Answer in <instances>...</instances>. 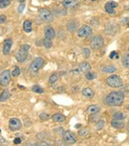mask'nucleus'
Returning <instances> with one entry per match:
<instances>
[{
    "mask_svg": "<svg viewBox=\"0 0 129 146\" xmlns=\"http://www.w3.org/2000/svg\"><path fill=\"white\" fill-rule=\"evenodd\" d=\"M17 1H19L20 3H24V2H25V0H17Z\"/></svg>",
    "mask_w": 129,
    "mask_h": 146,
    "instance_id": "obj_45",
    "label": "nucleus"
},
{
    "mask_svg": "<svg viewBox=\"0 0 129 146\" xmlns=\"http://www.w3.org/2000/svg\"><path fill=\"white\" fill-rule=\"evenodd\" d=\"M127 108H128V110H129V106H128V107H127Z\"/></svg>",
    "mask_w": 129,
    "mask_h": 146,
    "instance_id": "obj_48",
    "label": "nucleus"
},
{
    "mask_svg": "<svg viewBox=\"0 0 129 146\" xmlns=\"http://www.w3.org/2000/svg\"><path fill=\"white\" fill-rule=\"evenodd\" d=\"M10 97H11L10 92H9L7 89L4 90V91L2 92L1 95H0V102H5V101L8 100L10 99Z\"/></svg>",
    "mask_w": 129,
    "mask_h": 146,
    "instance_id": "obj_22",
    "label": "nucleus"
},
{
    "mask_svg": "<svg viewBox=\"0 0 129 146\" xmlns=\"http://www.w3.org/2000/svg\"><path fill=\"white\" fill-rule=\"evenodd\" d=\"M122 64L125 68H129V53L126 54L123 57H122Z\"/></svg>",
    "mask_w": 129,
    "mask_h": 146,
    "instance_id": "obj_25",
    "label": "nucleus"
},
{
    "mask_svg": "<svg viewBox=\"0 0 129 146\" xmlns=\"http://www.w3.org/2000/svg\"><path fill=\"white\" fill-rule=\"evenodd\" d=\"M30 46L28 44H23L21 46V48L18 49V51L16 53L15 58L16 60L18 62H24L28 57V49H29Z\"/></svg>",
    "mask_w": 129,
    "mask_h": 146,
    "instance_id": "obj_2",
    "label": "nucleus"
},
{
    "mask_svg": "<svg viewBox=\"0 0 129 146\" xmlns=\"http://www.w3.org/2000/svg\"><path fill=\"white\" fill-rule=\"evenodd\" d=\"M0 132H1V130H0Z\"/></svg>",
    "mask_w": 129,
    "mask_h": 146,
    "instance_id": "obj_50",
    "label": "nucleus"
},
{
    "mask_svg": "<svg viewBox=\"0 0 129 146\" xmlns=\"http://www.w3.org/2000/svg\"><path fill=\"white\" fill-rule=\"evenodd\" d=\"M7 142H6V139H5L4 137H2L0 136V145H3V144H5Z\"/></svg>",
    "mask_w": 129,
    "mask_h": 146,
    "instance_id": "obj_41",
    "label": "nucleus"
},
{
    "mask_svg": "<svg viewBox=\"0 0 129 146\" xmlns=\"http://www.w3.org/2000/svg\"><path fill=\"white\" fill-rule=\"evenodd\" d=\"M52 119L54 122H57V123H62V122H64L66 121V117H64L63 114L61 113H55L53 115Z\"/></svg>",
    "mask_w": 129,
    "mask_h": 146,
    "instance_id": "obj_18",
    "label": "nucleus"
},
{
    "mask_svg": "<svg viewBox=\"0 0 129 146\" xmlns=\"http://www.w3.org/2000/svg\"><path fill=\"white\" fill-rule=\"evenodd\" d=\"M82 94L84 97L88 98V99H91V98L94 97L95 93H94V91L91 88H90V87H85V88H84L82 90Z\"/></svg>",
    "mask_w": 129,
    "mask_h": 146,
    "instance_id": "obj_19",
    "label": "nucleus"
},
{
    "mask_svg": "<svg viewBox=\"0 0 129 146\" xmlns=\"http://www.w3.org/2000/svg\"><path fill=\"white\" fill-rule=\"evenodd\" d=\"M92 29L88 26V25H84L82 26L80 29H78V37H81V38H85V37H89L92 35Z\"/></svg>",
    "mask_w": 129,
    "mask_h": 146,
    "instance_id": "obj_9",
    "label": "nucleus"
},
{
    "mask_svg": "<svg viewBox=\"0 0 129 146\" xmlns=\"http://www.w3.org/2000/svg\"><path fill=\"white\" fill-rule=\"evenodd\" d=\"M44 34H45L46 38H48V39H51V40H53L55 37V35H56L54 29L53 27H51V26H48V27L45 28Z\"/></svg>",
    "mask_w": 129,
    "mask_h": 146,
    "instance_id": "obj_16",
    "label": "nucleus"
},
{
    "mask_svg": "<svg viewBox=\"0 0 129 146\" xmlns=\"http://www.w3.org/2000/svg\"><path fill=\"white\" fill-rule=\"evenodd\" d=\"M125 100L124 93L121 91H113L106 97V102L111 106H120Z\"/></svg>",
    "mask_w": 129,
    "mask_h": 146,
    "instance_id": "obj_1",
    "label": "nucleus"
},
{
    "mask_svg": "<svg viewBox=\"0 0 129 146\" xmlns=\"http://www.w3.org/2000/svg\"><path fill=\"white\" fill-rule=\"evenodd\" d=\"M32 91L36 93V94H43L44 93V89L42 87H41L39 85H35L32 87Z\"/></svg>",
    "mask_w": 129,
    "mask_h": 146,
    "instance_id": "obj_28",
    "label": "nucleus"
},
{
    "mask_svg": "<svg viewBox=\"0 0 129 146\" xmlns=\"http://www.w3.org/2000/svg\"><path fill=\"white\" fill-rule=\"evenodd\" d=\"M90 70H91V67H90V63L86 62H84L80 63V65L78 66V69L76 71L78 72V73L86 74L88 72H90Z\"/></svg>",
    "mask_w": 129,
    "mask_h": 146,
    "instance_id": "obj_14",
    "label": "nucleus"
},
{
    "mask_svg": "<svg viewBox=\"0 0 129 146\" xmlns=\"http://www.w3.org/2000/svg\"><path fill=\"white\" fill-rule=\"evenodd\" d=\"M39 16H40L41 19L42 21L46 22V23H51V22L53 21V15L47 9H44V8L40 9V11H39Z\"/></svg>",
    "mask_w": 129,
    "mask_h": 146,
    "instance_id": "obj_7",
    "label": "nucleus"
},
{
    "mask_svg": "<svg viewBox=\"0 0 129 146\" xmlns=\"http://www.w3.org/2000/svg\"><path fill=\"white\" fill-rule=\"evenodd\" d=\"M126 130L129 131V121H128V123H127V125H126Z\"/></svg>",
    "mask_w": 129,
    "mask_h": 146,
    "instance_id": "obj_44",
    "label": "nucleus"
},
{
    "mask_svg": "<svg viewBox=\"0 0 129 146\" xmlns=\"http://www.w3.org/2000/svg\"><path fill=\"white\" fill-rule=\"evenodd\" d=\"M11 71L8 69L4 70L1 74H0V85L4 87L7 86L9 85V83L11 82Z\"/></svg>",
    "mask_w": 129,
    "mask_h": 146,
    "instance_id": "obj_8",
    "label": "nucleus"
},
{
    "mask_svg": "<svg viewBox=\"0 0 129 146\" xmlns=\"http://www.w3.org/2000/svg\"><path fill=\"white\" fill-rule=\"evenodd\" d=\"M42 45L46 48H50L53 47V42L51 39H48V38H44L42 40Z\"/></svg>",
    "mask_w": 129,
    "mask_h": 146,
    "instance_id": "obj_24",
    "label": "nucleus"
},
{
    "mask_svg": "<svg viewBox=\"0 0 129 146\" xmlns=\"http://www.w3.org/2000/svg\"><path fill=\"white\" fill-rule=\"evenodd\" d=\"M23 30L26 33H30L33 30V25L30 20H25L23 23Z\"/></svg>",
    "mask_w": 129,
    "mask_h": 146,
    "instance_id": "obj_20",
    "label": "nucleus"
},
{
    "mask_svg": "<svg viewBox=\"0 0 129 146\" xmlns=\"http://www.w3.org/2000/svg\"><path fill=\"white\" fill-rule=\"evenodd\" d=\"M66 27H67V31H68L69 32H71V33H73L74 31H77V23H76V22L73 21V20H71V21L67 23Z\"/></svg>",
    "mask_w": 129,
    "mask_h": 146,
    "instance_id": "obj_21",
    "label": "nucleus"
},
{
    "mask_svg": "<svg viewBox=\"0 0 129 146\" xmlns=\"http://www.w3.org/2000/svg\"><path fill=\"white\" fill-rule=\"evenodd\" d=\"M20 74V68L18 67H15L14 70L11 72V75L12 77H17Z\"/></svg>",
    "mask_w": 129,
    "mask_h": 146,
    "instance_id": "obj_36",
    "label": "nucleus"
},
{
    "mask_svg": "<svg viewBox=\"0 0 129 146\" xmlns=\"http://www.w3.org/2000/svg\"><path fill=\"white\" fill-rule=\"evenodd\" d=\"M103 126H104V121L103 119L99 120L97 123L95 124V129L96 130H101V129H103Z\"/></svg>",
    "mask_w": 129,
    "mask_h": 146,
    "instance_id": "obj_33",
    "label": "nucleus"
},
{
    "mask_svg": "<svg viewBox=\"0 0 129 146\" xmlns=\"http://www.w3.org/2000/svg\"><path fill=\"white\" fill-rule=\"evenodd\" d=\"M57 80H58V74H53L49 78V83L50 84H53V83H55L57 81Z\"/></svg>",
    "mask_w": 129,
    "mask_h": 146,
    "instance_id": "obj_32",
    "label": "nucleus"
},
{
    "mask_svg": "<svg viewBox=\"0 0 129 146\" xmlns=\"http://www.w3.org/2000/svg\"><path fill=\"white\" fill-rule=\"evenodd\" d=\"M95 74H94V73H92V72H88V73H86L85 74V77H86V79L87 80H94L95 78Z\"/></svg>",
    "mask_w": 129,
    "mask_h": 146,
    "instance_id": "obj_31",
    "label": "nucleus"
},
{
    "mask_svg": "<svg viewBox=\"0 0 129 146\" xmlns=\"http://www.w3.org/2000/svg\"><path fill=\"white\" fill-rule=\"evenodd\" d=\"M90 130L85 129V128H82L81 130L78 131V135L82 137H87L90 135Z\"/></svg>",
    "mask_w": 129,
    "mask_h": 146,
    "instance_id": "obj_26",
    "label": "nucleus"
},
{
    "mask_svg": "<svg viewBox=\"0 0 129 146\" xmlns=\"http://www.w3.org/2000/svg\"><path fill=\"white\" fill-rule=\"evenodd\" d=\"M24 8H25V3H21V5L18 7V12L19 13H22L23 11Z\"/></svg>",
    "mask_w": 129,
    "mask_h": 146,
    "instance_id": "obj_38",
    "label": "nucleus"
},
{
    "mask_svg": "<svg viewBox=\"0 0 129 146\" xmlns=\"http://www.w3.org/2000/svg\"><path fill=\"white\" fill-rule=\"evenodd\" d=\"M102 70L103 73H106V74H113L116 71V68L112 65H107V66H104L102 68Z\"/></svg>",
    "mask_w": 129,
    "mask_h": 146,
    "instance_id": "obj_23",
    "label": "nucleus"
},
{
    "mask_svg": "<svg viewBox=\"0 0 129 146\" xmlns=\"http://www.w3.org/2000/svg\"><path fill=\"white\" fill-rule=\"evenodd\" d=\"M3 32H4L3 29H1V28H0V36H1V35H3Z\"/></svg>",
    "mask_w": 129,
    "mask_h": 146,
    "instance_id": "obj_42",
    "label": "nucleus"
},
{
    "mask_svg": "<svg viewBox=\"0 0 129 146\" xmlns=\"http://www.w3.org/2000/svg\"><path fill=\"white\" fill-rule=\"evenodd\" d=\"M128 51H129V47H128Z\"/></svg>",
    "mask_w": 129,
    "mask_h": 146,
    "instance_id": "obj_49",
    "label": "nucleus"
},
{
    "mask_svg": "<svg viewBox=\"0 0 129 146\" xmlns=\"http://www.w3.org/2000/svg\"><path fill=\"white\" fill-rule=\"evenodd\" d=\"M9 127L13 131H18L22 128V122L17 118H11L9 121Z\"/></svg>",
    "mask_w": 129,
    "mask_h": 146,
    "instance_id": "obj_10",
    "label": "nucleus"
},
{
    "mask_svg": "<svg viewBox=\"0 0 129 146\" xmlns=\"http://www.w3.org/2000/svg\"><path fill=\"white\" fill-rule=\"evenodd\" d=\"M118 6V4L115 1H109L105 4L104 9L107 13L109 14H115V8Z\"/></svg>",
    "mask_w": 129,
    "mask_h": 146,
    "instance_id": "obj_12",
    "label": "nucleus"
},
{
    "mask_svg": "<svg viewBox=\"0 0 129 146\" xmlns=\"http://www.w3.org/2000/svg\"><path fill=\"white\" fill-rule=\"evenodd\" d=\"M21 143H22V138L19 137H16L15 139H14V143L15 144H19Z\"/></svg>",
    "mask_w": 129,
    "mask_h": 146,
    "instance_id": "obj_39",
    "label": "nucleus"
},
{
    "mask_svg": "<svg viewBox=\"0 0 129 146\" xmlns=\"http://www.w3.org/2000/svg\"><path fill=\"white\" fill-rule=\"evenodd\" d=\"M106 83L112 88H120L123 86V81L120 77L117 74H112L106 79Z\"/></svg>",
    "mask_w": 129,
    "mask_h": 146,
    "instance_id": "obj_3",
    "label": "nucleus"
},
{
    "mask_svg": "<svg viewBox=\"0 0 129 146\" xmlns=\"http://www.w3.org/2000/svg\"><path fill=\"white\" fill-rule=\"evenodd\" d=\"M38 1H46V0H38Z\"/></svg>",
    "mask_w": 129,
    "mask_h": 146,
    "instance_id": "obj_47",
    "label": "nucleus"
},
{
    "mask_svg": "<svg viewBox=\"0 0 129 146\" xmlns=\"http://www.w3.org/2000/svg\"><path fill=\"white\" fill-rule=\"evenodd\" d=\"M113 118L119 119H124L126 118V114L122 111H117L113 115Z\"/></svg>",
    "mask_w": 129,
    "mask_h": 146,
    "instance_id": "obj_29",
    "label": "nucleus"
},
{
    "mask_svg": "<svg viewBox=\"0 0 129 146\" xmlns=\"http://www.w3.org/2000/svg\"><path fill=\"white\" fill-rule=\"evenodd\" d=\"M90 45L92 49H99L104 45V40L100 36H95L90 40Z\"/></svg>",
    "mask_w": 129,
    "mask_h": 146,
    "instance_id": "obj_5",
    "label": "nucleus"
},
{
    "mask_svg": "<svg viewBox=\"0 0 129 146\" xmlns=\"http://www.w3.org/2000/svg\"><path fill=\"white\" fill-rule=\"evenodd\" d=\"M101 111V106L99 105H90L87 108L88 114H96Z\"/></svg>",
    "mask_w": 129,
    "mask_h": 146,
    "instance_id": "obj_17",
    "label": "nucleus"
},
{
    "mask_svg": "<svg viewBox=\"0 0 129 146\" xmlns=\"http://www.w3.org/2000/svg\"><path fill=\"white\" fill-rule=\"evenodd\" d=\"M45 63V60L41 57H36V59L33 60V62H31L30 66H29V72L32 74H36L37 73L44 65Z\"/></svg>",
    "mask_w": 129,
    "mask_h": 146,
    "instance_id": "obj_4",
    "label": "nucleus"
},
{
    "mask_svg": "<svg viewBox=\"0 0 129 146\" xmlns=\"http://www.w3.org/2000/svg\"><path fill=\"white\" fill-rule=\"evenodd\" d=\"M62 5L66 9H76L79 5L78 0H63Z\"/></svg>",
    "mask_w": 129,
    "mask_h": 146,
    "instance_id": "obj_11",
    "label": "nucleus"
},
{
    "mask_svg": "<svg viewBox=\"0 0 129 146\" xmlns=\"http://www.w3.org/2000/svg\"><path fill=\"white\" fill-rule=\"evenodd\" d=\"M79 126H81V125H76V128H79Z\"/></svg>",
    "mask_w": 129,
    "mask_h": 146,
    "instance_id": "obj_46",
    "label": "nucleus"
},
{
    "mask_svg": "<svg viewBox=\"0 0 129 146\" xmlns=\"http://www.w3.org/2000/svg\"><path fill=\"white\" fill-rule=\"evenodd\" d=\"M12 44H13V42L11 38H7L5 40L4 42V48H3V54L5 55H7L10 54L11 52V47H12Z\"/></svg>",
    "mask_w": 129,
    "mask_h": 146,
    "instance_id": "obj_13",
    "label": "nucleus"
},
{
    "mask_svg": "<svg viewBox=\"0 0 129 146\" xmlns=\"http://www.w3.org/2000/svg\"><path fill=\"white\" fill-rule=\"evenodd\" d=\"M11 2L12 0H0V9H5L8 7Z\"/></svg>",
    "mask_w": 129,
    "mask_h": 146,
    "instance_id": "obj_27",
    "label": "nucleus"
},
{
    "mask_svg": "<svg viewBox=\"0 0 129 146\" xmlns=\"http://www.w3.org/2000/svg\"><path fill=\"white\" fill-rule=\"evenodd\" d=\"M39 117H40V119H41V120H47V119H50V115L47 114V113H46V112H41V113H40V114H39Z\"/></svg>",
    "mask_w": 129,
    "mask_h": 146,
    "instance_id": "obj_30",
    "label": "nucleus"
},
{
    "mask_svg": "<svg viewBox=\"0 0 129 146\" xmlns=\"http://www.w3.org/2000/svg\"><path fill=\"white\" fill-rule=\"evenodd\" d=\"M63 139L64 141L66 142L67 144H73L76 143L78 141V137L75 135V133L70 131H64L62 134Z\"/></svg>",
    "mask_w": 129,
    "mask_h": 146,
    "instance_id": "obj_6",
    "label": "nucleus"
},
{
    "mask_svg": "<svg viewBox=\"0 0 129 146\" xmlns=\"http://www.w3.org/2000/svg\"><path fill=\"white\" fill-rule=\"evenodd\" d=\"M82 54H83V55H84L85 58H88V57H90V50L88 48H83V50H82Z\"/></svg>",
    "mask_w": 129,
    "mask_h": 146,
    "instance_id": "obj_34",
    "label": "nucleus"
},
{
    "mask_svg": "<svg viewBox=\"0 0 129 146\" xmlns=\"http://www.w3.org/2000/svg\"><path fill=\"white\" fill-rule=\"evenodd\" d=\"M111 125L115 129H123L125 127V122L123 121V119L113 118L111 121Z\"/></svg>",
    "mask_w": 129,
    "mask_h": 146,
    "instance_id": "obj_15",
    "label": "nucleus"
},
{
    "mask_svg": "<svg viewBox=\"0 0 129 146\" xmlns=\"http://www.w3.org/2000/svg\"><path fill=\"white\" fill-rule=\"evenodd\" d=\"M7 20V17L5 15H0V24L5 23Z\"/></svg>",
    "mask_w": 129,
    "mask_h": 146,
    "instance_id": "obj_37",
    "label": "nucleus"
},
{
    "mask_svg": "<svg viewBox=\"0 0 129 146\" xmlns=\"http://www.w3.org/2000/svg\"><path fill=\"white\" fill-rule=\"evenodd\" d=\"M115 56H116V57L118 58V54H117V52H116V51H113V52L110 54V55H109V57H110V59H111V60L114 59Z\"/></svg>",
    "mask_w": 129,
    "mask_h": 146,
    "instance_id": "obj_40",
    "label": "nucleus"
},
{
    "mask_svg": "<svg viewBox=\"0 0 129 146\" xmlns=\"http://www.w3.org/2000/svg\"><path fill=\"white\" fill-rule=\"evenodd\" d=\"M32 145H37V146H51L53 145V143H47V141L45 142H38V143H32Z\"/></svg>",
    "mask_w": 129,
    "mask_h": 146,
    "instance_id": "obj_35",
    "label": "nucleus"
},
{
    "mask_svg": "<svg viewBox=\"0 0 129 146\" xmlns=\"http://www.w3.org/2000/svg\"><path fill=\"white\" fill-rule=\"evenodd\" d=\"M84 1H88V2H95L96 0H84Z\"/></svg>",
    "mask_w": 129,
    "mask_h": 146,
    "instance_id": "obj_43",
    "label": "nucleus"
}]
</instances>
